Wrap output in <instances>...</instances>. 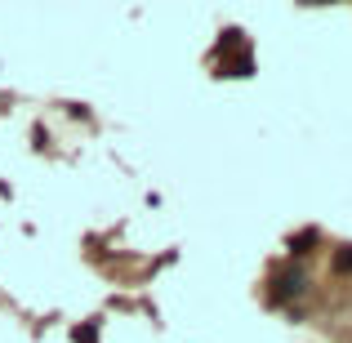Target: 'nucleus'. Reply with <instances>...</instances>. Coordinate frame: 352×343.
I'll use <instances>...</instances> for the list:
<instances>
[{
  "label": "nucleus",
  "instance_id": "0eeeda50",
  "mask_svg": "<svg viewBox=\"0 0 352 343\" xmlns=\"http://www.w3.org/2000/svg\"><path fill=\"white\" fill-rule=\"evenodd\" d=\"M32 138H36V147H41V152H50V129H45V125H36Z\"/></svg>",
  "mask_w": 352,
  "mask_h": 343
},
{
  "label": "nucleus",
  "instance_id": "6e6552de",
  "mask_svg": "<svg viewBox=\"0 0 352 343\" xmlns=\"http://www.w3.org/2000/svg\"><path fill=\"white\" fill-rule=\"evenodd\" d=\"M67 116H76V120H89V107H85V103H67Z\"/></svg>",
  "mask_w": 352,
  "mask_h": 343
},
{
  "label": "nucleus",
  "instance_id": "f257e3e1",
  "mask_svg": "<svg viewBox=\"0 0 352 343\" xmlns=\"http://www.w3.org/2000/svg\"><path fill=\"white\" fill-rule=\"evenodd\" d=\"M308 290H312V272L303 263H294V258L272 263V272H267V303L272 308H294Z\"/></svg>",
  "mask_w": 352,
  "mask_h": 343
},
{
  "label": "nucleus",
  "instance_id": "423d86ee",
  "mask_svg": "<svg viewBox=\"0 0 352 343\" xmlns=\"http://www.w3.org/2000/svg\"><path fill=\"white\" fill-rule=\"evenodd\" d=\"M330 272H335V276H352V245H335V258H330Z\"/></svg>",
  "mask_w": 352,
  "mask_h": 343
},
{
  "label": "nucleus",
  "instance_id": "39448f33",
  "mask_svg": "<svg viewBox=\"0 0 352 343\" xmlns=\"http://www.w3.org/2000/svg\"><path fill=\"white\" fill-rule=\"evenodd\" d=\"M72 343H103L98 339V317L80 321V326H72Z\"/></svg>",
  "mask_w": 352,
  "mask_h": 343
},
{
  "label": "nucleus",
  "instance_id": "7ed1b4c3",
  "mask_svg": "<svg viewBox=\"0 0 352 343\" xmlns=\"http://www.w3.org/2000/svg\"><path fill=\"white\" fill-rule=\"evenodd\" d=\"M232 49H245V32H241V27H223V36H219V41H214V49H210V63L228 58Z\"/></svg>",
  "mask_w": 352,
  "mask_h": 343
},
{
  "label": "nucleus",
  "instance_id": "f03ea898",
  "mask_svg": "<svg viewBox=\"0 0 352 343\" xmlns=\"http://www.w3.org/2000/svg\"><path fill=\"white\" fill-rule=\"evenodd\" d=\"M321 245H326L321 228H299V232H290V236H285V250H290V258H294V263H303L308 254H317Z\"/></svg>",
  "mask_w": 352,
  "mask_h": 343
},
{
  "label": "nucleus",
  "instance_id": "20e7f679",
  "mask_svg": "<svg viewBox=\"0 0 352 343\" xmlns=\"http://www.w3.org/2000/svg\"><path fill=\"white\" fill-rule=\"evenodd\" d=\"M254 71V58L250 54H241V58H219L214 63V76H250Z\"/></svg>",
  "mask_w": 352,
  "mask_h": 343
}]
</instances>
